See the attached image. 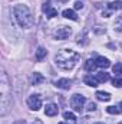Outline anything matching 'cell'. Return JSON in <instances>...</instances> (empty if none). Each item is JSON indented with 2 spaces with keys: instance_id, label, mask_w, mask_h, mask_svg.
<instances>
[{
  "instance_id": "25",
  "label": "cell",
  "mask_w": 122,
  "mask_h": 124,
  "mask_svg": "<svg viewBox=\"0 0 122 124\" xmlns=\"http://www.w3.org/2000/svg\"><path fill=\"white\" fill-rule=\"evenodd\" d=\"M75 9H76V10L83 9V3H82V1H76V3H75Z\"/></svg>"
},
{
  "instance_id": "3",
  "label": "cell",
  "mask_w": 122,
  "mask_h": 124,
  "mask_svg": "<svg viewBox=\"0 0 122 124\" xmlns=\"http://www.w3.org/2000/svg\"><path fill=\"white\" fill-rule=\"evenodd\" d=\"M1 116L6 114L7 111V98H9V93H7V75L3 71L1 72Z\"/></svg>"
},
{
  "instance_id": "23",
  "label": "cell",
  "mask_w": 122,
  "mask_h": 124,
  "mask_svg": "<svg viewBox=\"0 0 122 124\" xmlns=\"http://www.w3.org/2000/svg\"><path fill=\"white\" fill-rule=\"evenodd\" d=\"M112 84H114V87H118V88H121V87H122V78H114Z\"/></svg>"
},
{
  "instance_id": "19",
  "label": "cell",
  "mask_w": 122,
  "mask_h": 124,
  "mask_svg": "<svg viewBox=\"0 0 122 124\" xmlns=\"http://www.w3.org/2000/svg\"><path fill=\"white\" fill-rule=\"evenodd\" d=\"M114 29L116 32H122V15L115 19V22H114Z\"/></svg>"
},
{
  "instance_id": "17",
  "label": "cell",
  "mask_w": 122,
  "mask_h": 124,
  "mask_svg": "<svg viewBox=\"0 0 122 124\" xmlns=\"http://www.w3.org/2000/svg\"><path fill=\"white\" fill-rule=\"evenodd\" d=\"M96 66H98V65H96V62L93 61V59H88L86 63H85V69H86L88 72H93Z\"/></svg>"
},
{
  "instance_id": "10",
  "label": "cell",
  "mask_w": 122,
  "mask_h": 124,
  "mask_svg": "<svg viewBox=\"0 0 122 124\" xmlns=\"http://www.w3.org/2000/svg\"><path fill=\"white\" fill-rule=\"evenodd\" d=\"M95 62H96V65H98L99 68H109V66H111L109 59H108V58H103V56H98V58L95 59Z\"/></svg>"
},
{
  "instance_id": "2",
  "label": "cell",
  "mask_w": 122,
  "mask_h": 124,
  "mask_svg": "<svg viewBox=\"0 0 122 124\" xmlns=\"http://www.w3.org/2000/svg\"><path fill=\"white\" fill-rule=\"evenodd\" d=\"M13 15H14L16 22L19 23V26L23 29H30L34 25V19L32 16V12L25 4H16L13 7Z\"/></svg>"
},
{
  "instance_id": "15",
  "label": "cell",
  "mask_w": 122,
  "mask_h": 124,
  "mask_svg": "<svg viewBox=\"0 0 122 124\" xmlns=\"http://www.w3.org/2000/svg\"><path fill=\"white\" fill-rule=\"evenodd\" d=\"M95 97H96L99 101H109V100H111V94L103 93V91H98V93L95 94Z\"/></svg>"
},
{
  "instance_id": "14",
  "label": "cell",
  "mask_w": 122,
  "mask_h": 124,
  "mask_svg": "<svg viewBox=\"0 0 122 124\" xmlns=\"http://www.w3.org/2000/svg\"><path fill=\"white\" fill-rule=\"evenodd\" d=\"M83 81H85V84L89 85V87H93V88L98 87V79H96L95 77H92V75H86Z\"/></svg>"
},
{
  "instance_id": "21",
  "label": "cell",
  "mask_w": 122,
  "mask_h": 124,
  "mask_svg": "<svg viewBox=\"0 0 122 124\" xmlns=\"http://www.w3.org/2000/svg\"><path fill=\"white\" fill-rule=\"evenodd\" d=\"M106 113H109V114H119L121 111H119V107L111 105V107H108V108H106Z\"/></svg>"
},
{
  "instance_id": "5",
  "label": "cell",
  "mask_w": 122,
  "mask_h": 124,
  "mask_svg": "<svg viewBox=\"0 0 122 124\" xmlns=\"http://www.w3.org/2000/svg\"><path fill=\"white\" fill-rule=\"evenodd\" d=\"M27 105H29V108L33 110V111L40 110V107H42V98H40V95H37V94L30 95L27 98Z\"/></svg>"
},
{
  "instance_id": "11",
  "label": "cell",
  "mask_w": 122,
  "mask_h": 124,
  "mask_svg": "<svg viewBox=\"0 0 122 124\" xmlns=\"http://www.w3.org/2000/svg\"><path fill=\"white\" fill-rule=\"evenodd\" d=\"M43 81H45V77L42 74H39V72H34L33 74V77H32V85H39Z\"/></svg>"
},
{
  "instance_id": "8",
  "label": "cell",
  "mask_w": 122,
  "mask_h": 124,
  "mask_svg": "<svg viewBox=\"0 0 122 124\" xmlns=\"http://www.w3.org/2000/svg\"><path fill=\"white\" fill-rule=\"evenodd\" d=\"M56 87L58 88H62V90H69L72 87V81L68 79V78H61L56 81Z\"/></svg>"
},
{
  "instance_id": "16",
  "label": "cell",
  "mask_w": 122,
  "mask_h": 124,
  "mask_svg": "<svg viewBox=\"0 0 122 124\" xmlns=\"http://www.w3.org/2000/svg\"><path fill=\"white\" fill-rule=\"evenodd\" d=\"M108 7L111 10H122V1L121 0H115V1H109Z\"/></svg>"
},
{
  "instance_id": "20",
  "label": "cell",
  "mask_w": 122,
  "mask_h": 124,
  "mask_svg": "<svg viewBox=\"0 0 122 124\" xmlns=\"http://www.w3.org/2000/svg\"><path fill=\"white\" fill-rule=\"evenodd\" d=\"M63 118L68 120V121H69V120H70V121H75V120H76V116H75L73 113H70V111H66V113H63Z\"/></svg>"
},
{
  "instance_id": "4",
  "label": "cell",
  "mask_w": 122,
  "mask_h": 124,
  "mask_svg": "<svg viewBox=\"0 0 122 124\" xmlns=\"http://www.w3.org/2000/svg\"><path fill=\"white\" fill-rule=\"evenodd\" d=\"M85 97H82L81 94H73L72 97H70V105H72V108L75 110V111H78V113H81L82 110H83V104H85Z\"/></svg>"
},
{
  "instance_id": "31",
  "label": "cell",
  "mask_w": 122,
  "mask_h": 124,
  "mask_svg": "<svg viewBox=\"0 0 122 124\" xmlns=\"http://www.w3.org/2000/svg\"><path fill=\"white\" fill-rule=\"evenodd\" d=\"M93 124H103V123H93Z\"/></svg>"
},
{
  "instance_id": "26",
  "label": "cell",
  "mask_w": 122,
  "mask_h": 124,
  "mask_svg": "<svg viewBox=\"0 0 122 124\" xmlns=\"http://www.w3.org/2000/svg\"><path fill=\"white\" fill-rule=\"evenodd\" d=\"M13 124H26V123H25V120H19V121H16V123H13Z\"/></svg>"
},
{
  "instance_id": "13",
  "label": "cell",
  "mask_w": 122,
  "mask_h": 124,
  "mask_svg": "<svg viewBox=\"0 0 122 124\" xmlns=\"http://www.w3.org/2000/svg\"><path fill=\"white\" fill-rule=\"evenodd\" d=\"M46 55H47V51L45 49V48H37V51H36V61H43L45 58H46Z\"/></svg>"
},
{
  "instance_id": "12",
  "label": "cell",
  "mask_w": 122,
  "mask_h": 124,
  "mask_svg": "<svg viewBox=\"0 0 122 124\" xmlns=\"http://www.w3.org/2000/svg\"><path fill=\"white\" fill-rule=\"evenodd\" d=\"M62 16H63V17H66V19H70V20H78L76 13H75L73 10H70V9L63 10V12H62Z\"/></svg>"
},
{
  "instance_id": "32",
  "label": "cell",
  "mask_w": 122,
  "mask_h": 124,
  "mask_svg": "<svg viewBox=\"0 0 122 124\" xmlns=\"http://www.w3.org/2000/svg\"><path fill=\"white\" fill-rule=\"evenodd\" d=\"M119 124H122V123H119Z\"/></svg>"
},
{
  "instance_id": "1",
  "label": "cell",
  "mask_w": 122,
  "mask_h": 124,
  "mask_svg": "<svg viewBox=\"0 0 122 124\" xmlns=\"http://www.w3.org/2000/svg\"><path fill=\"white\" fill-rule=\"evenodd\" d=\"M79 54L78 52H75V51H72V49H62L59 51L58 54H56V56H55V61H56V65L62 68V69H66V71H69V69H72L78 61H79Z\"/></svg>"
},
{
  "instance_id": "24",
  "label": "cell",
  "mask_w": 122,
  "mask_h": 124,
  "mask_svg": "<svg viewBox=\"0 0 122 124\" xmlns=\"http://www.w3.org/2000/svg\"><path fill=\"white\" fill-rule=\"evenodd\" d=\"M86 110H88V111H95V110H96V104H95V102H89Z\"/></svg>"
},
{
  "instance_id": "7",
  "label": "cell",
  "mask_w": 122,
  "mask_h": 124,
  "mask_svg": "<svg viewBox=\"0 0 122 124\" xmlns=\"http://www.w3.org/2000/svg\"><path fill=\"white\" fill-rule=\"evenodd\" d=\"M42 10L46 13V16H47V17H55V16L58 15V10H56V9H53V7L50 6V3H45V4L42 6Z\"/></svg>"
},
{
  "instance_id": "18",
  "label": "cell",
  "mask_w": 122,
  "mask_h": 124,
  "mask_svg": "<svg viewBox=\"0 0 122 124\" xmlns=\"http://www.w3.org/2000/svg\"><path fill=\"white\" fill-rule=\"evenodd\" d=\"M95 78L98 79V82H106V81H109V74H106V72H99V74H96Z\"/></svg>"
},
{
  "instance_id": "28",
  "label": "cell",
  "mask_w": 122,
  "mask_h": 124,
  "mask_svg": "<svg viewBox=\"0 0 122 124\" xmlns=\"http://www.w3.org/2000/svg\"><path fill=\"white\" fill-rule=\"evenodd\" d=\"M119 111H121V113H122V101H121V102H119Z\"/></svg>"
},
{
  "instance_id": "22",
  "label": "cell",
  "mask_w": 122,
  "mask_h": 124,
  "mask_svg": "<svg viewBox=\"0 0 122 124\" xmlns=\"http://www.w3.org/2000/svg\"><path fill=\"white\" fill-rule=\"evenodd\" d=\"M112 69H114V74H118V75H119V74H122V63H121V62L115 63Z\"/></svg>"
},
{
  "instance_id": "30",
  "label": "cell",
  "mask_w": 122,
  "mask_h": 124,
  "mask_svg": "<svg viewBox=\"0 0 122 124\" xmlns=\"http://www.w3.org/2000/svg\"><path fill=\"white\" fill-rule=\"evenodd\" d=\"M59 1H62V3H68L69 0H59Z\"/></svg>"
},
{
  "instance_id": "6",
  "label": "cell",
  "mask_w": 122,
  "mask_h": 124,
  "mask_svg": "<svg viewBox=\"0 0 122 124\" xmlns=\"http://www.w3.org/2000/svg\"><path fill=\"white\" fill-rule=\"evenodd\" d=\"M72 35V29L70 28H68V26H61V28H58L56 31H55V36H56V39H68L69 36Z\"/></svg>"
},
{
  "instance_id": "9",
  "label": "cell",
  "mask_w": 122,
  "mask_h": 124,
  "mask_svg": "<svg viewBox=\"0 0 122 124\" xmlns=\"http://www.w3.org/2000/svg\"><path fill=\"white\" fill-rule=\"evenodd\" d=\"M58 111H59V108H58V105H56V104H47V105H46V108H45V114H46V116H49V117L56 116V114H58Z\"/></svg>"
},
{
  "instance_id": "29",
  "label": "cell",
  "mask_w": 122,
  "mask_h": 124,
  "mask_svg": "<svg viewBox=\"0 0 122 124\" xmlns=\"http://www.w3.org/2000/svg\"><path fill=\"white\" fill-rule=\"evenodd\" d=\"M59 124H75V121H70V123H59Z\"/></svg>"
},
{
  "instance_id": "27",
  "label": "cell",
  "mask_w": 122,
  "mask_h": 124,
  "mask_svg": "<svg viewBox=\"0 0 122 124\" xmlns=\"http://www.w3.org/2000/svg\"><path fill=\"white\" fill-rule=\"evenodd\" d=\"M33 124H43V123H42L40 120H34V123H33Z\"/></svg>"
}]
</instances>
